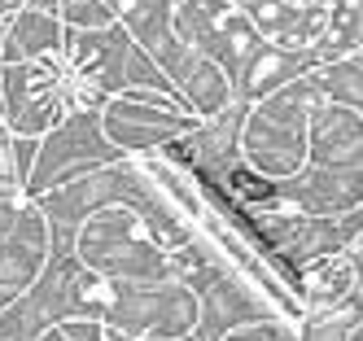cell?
Instances as JSON below:
<instances>
[{
	"label": "cell",
	"instance_id": "6da1fadb",
	"mask_svg": "<svg viewBox=\"0 0 363 341\" xmlns=\"http://www.w3.org/2000/svg\"><path fill=\"white\" fill-rule=\"evenodd\" d=\"M228 184H232V193L245 197V201H272L276 197V184L263 179V175H254V171H232Z\"/></svg>",
	"mask_w": 363,
	"mask_h": 341
}]
</instances>
